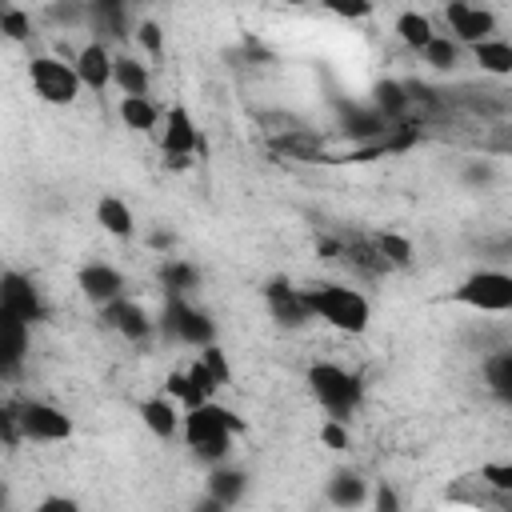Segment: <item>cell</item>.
<instances>
[{
    "mask_svg": "<svg viewBox=\"0 0 512 512\" xmlns=\"http://www.w3.org/2000/svg\"><path fill=\"white\" fill-rule=\"evenodd\" d=\"M376 108L392 120V116H404V108H408V96H404V84H396V80H384V84H376Z\"/></svg>",
    "mask_w": 512,
    "mask_h": 512,
    "instance_id": "30",
    "label": "cell"
},
{
    "mask_svg": "<svg viewBox=\"0 0 512 512\" xmlns=\"http://www.w3.org/2000/svg\"><path fill=\"white\" fill-rule=\"evenodd\" d=\"M0 32L8 36V40H16V44H24V40H32V20H28V12L24 8H4L0 12Z\"/></svg>",
    "mask_w": 512,
    "mask_h": 512,
    "instance_id": "31",
    "label": "cell"
},
{
    "mask_svg": "<svg viewBox=\"0 0 512 512\" xmlns=\"http://www.w3.org/2000/svg\"><path fill=\"white\" fill-rule=\"evenodd\" d=\"M4 8H8V4H4V0H0V12H4Z\"/></svg>",
    "mask_w": 512,
    "mask_h": 512,
    "instance_id": "42",
    "label": "cell"
},
{
    "mask_svg": "<svg viewBox=\"0 0 512 512\" xmlns=\"http://www.w3.org/2000/svg\"><path fill=\"white\" fill-rule=\"evenodd\" d=\"M452 300L464 304V308H476V312L504 316V312H512V276L508 272H496V268L472 272L468 280H460V288L452 292Z\"/></svg>",
    "mask_w": 512,
    "mask_h": 512,
    "instance_id": "3",
    "label": "cell"
},
{
    "mask_svg": "<svg viewBox=\"0 0 512 512\" xmlns=\"http://www.w3.org/2000/svg\"><path fill=\"white\" fill-rule=\"evenodd\" d=\"M16 420H20V436L24 440H40V444H60L72 436V416L56 404H44V400H24L16 408Z\"/></svg>",
    "mask_w": 512,
    "mask_h": 512,
    "instance_id": "6",
    "label": "cell"
},
{
    "mask_svg": "<svg viewBox=\"0 0 512 512\" xmlns=\"http://www.w3.org/2000/svg\"><path fill=\"white\" fill-rule=\"evenodd\" d=\"M128 4L132 0H88V24L108 40L128 36Z\"/></svg>",
    "mask_w": 512,
    "mask_h": 512,
    "instance_id": "15",
    "label": "cell"
},
{
    "mask_svg": "<svg viewBox=\"0 0 512 512\" xmlns=\"http://www.w3.org/2000/svg\"><path fill=\"white\" fill-rule=\"evenodd\" d=\"M308 388L320 400V408H328L340 420L360 404V380L352 372H344L340 364H312L308 368Z\"/></svg>",
    "mask_w": 512,
    "mask_h": 512,
    "instance_id": "4",
    "label": "cell"
},
{
    "mask_svg": "<svg viewBox=\"0 0 512 512\" xmlns=\"http://www.w3.org/2000/svg\"><path fill=\"white\" fill-rule=\"evenodd\" d=\"M444 20H448V32L456 44H476L496 32V16L468 0H444Z\"/></svg>",
    "mask_w": 512,
    "mask_h": 512,
    "instance_id": "9",
    "label": "cell"
},
{
    "mask_svg": "<svg viewBox=\"0 0 512 512\" xmlns=\"http://www.w3.org/2000/svg\"><path fill=\"white\" fill-rule=\"evenodd\" d=\"M396 36H400V44H404V48L420 52V48L436 36V28H432V20H428L424 12L408 8V12H400V16H396Z\"/></svg>",
    "mask_w": 512,
    "mask_h": 512,
    "instance_id": "22",
    "label": "cell"
},
{
    "mask_svg": "<svg viewBox=\"0 0 512 512\" xmlns=\"http://www.w3.org/2000/svg\"><path fill=\"white\" fill-rule=\"evenodd\" d=\"M44 16L56 28H80V24H88V0H52L44 8Z\"/></svg>",
    "mask_w": 512,
    "mask_h": 512,
    "instance_id": "27",
    "label": "cell"
},
{
    "mask_svg": "<svg viewBox=\"0 0 512 512\" xmlns=\"http://www.w3.org/2000/svg\"><path fill=\"white\" fill-rule=\"evenodd\" d=\"M320 440H324L328 448L344 452V448H348V428H344V420H340V416H328V420L320 424Z\"/></svg>",
    "mask_w": 512,
    "mask_h": 512,
    "instance_id": "35",
    "label": "cell"
},
{
    "mask_svg": "<svg viewBox=\"0 0 512 512\" xmlns=\"http://www.w3.org/2000/svg\"><path fill=\"white\" fill-rule=\"evenodd\" d=\"M24 436H20V420H16V408L0 404V444L4 448H16Z\"/></svg>",
    "mask_w": 512,
    "mask_h": 512,
    "instance_id": "36",
    "label": "cell"
},
{
    "mask_svg": "<svg viewBox=\"0 0 512 512\" xmlns=\"http://www.w3.org/2000/svg\"><path fill=\"white\" fill-rule=\"evenodd\" d=\"M304 300H308V312L316 320H324L328 328L348 332V336L368 332L372 304L364 292H356L348 284H316V288H304Z\"/></svg>",
    "mask_w": 512,
    "mask_h": 512,
    "instance_id": "1",
    "label": "cell"
},
{
    "mask_svg": "<svg viewBox=\"0 0 512 512\" xmlns=\"http://www.w3.org/2000/svg\"><path fill=\"white\" fill-rule=\"evenodd\" d=\"M28 80H32V92L44 100V104H72L80 96V80H76V68L64 60V56H32L28 64Z\"/></svg>",
    "mask_w": 512,
    "mask_h": 512,
    "instance_id": "5",
    "label": "cell"
},
{
    "mask_svg": "<svg viewBox=\"0 0 512 512\" xmlns=\"http://www.w3.org/2000/svg\"><path fill=\"white\" fill-rule=\"evenodd\" d=\"M420 56L432 64V68H440V72H448V68H456V60H460V44L452 40V36H444V32H436L424 48H420Z\"/></svg>",
    "mask_w": 512,
    "mask_h": 512,
    "instance_id": "26",
    "label": "cell"
},
{
    "mask_svg": "<svg viewBox=\"0 0 512 512\" xmlns=\"http://www.w3.org/2000/svg\"><path fill=\"white\" fill-rule=\"evenodd\" d=\"M140 420H144V428H148L152 436H160V440L176 436V428H180V416H176L172 400H164V396L144 400V404H140Z\"/></svg>",
    "mask_w": 512,
    "mask_h": 512,
    "instance_id": "19",
    "label": "cell"
},
{
    "mask_svg": "<svg viewBox=\"0 0 512 512\" xmlns=\"http://www.w3.org/2000/svg\"><path fill=\"white\" fill-rule=\"evenodd\" d=\"M372 248L380 252V260L388 268H408L412 264V244L400 236V232H376L372 236Z\"/></svg>",
    "mask_w": 512,
    "mask_h": 512,
    "instance_id": "24",
    "label": "cell"
},
{
    "mask_svg": "<svg viewBox=\"0 0 512 512\" xmlns=\"http://www.w3.org/2000/svg\"><path fill=\"white\" fill-rule=\"evenodd\" d=\"M472 56H476V64H480L484 72H492V76H508V72H512V44L500 40V36L476 40V44H472Z\"/></svg>",
    "mask_w": 512,
    "mask_h": 512,
    "instance_id": "20",
    "label": "cell"
},
{
    "mask_svg": "<svg viewBox=\"0 0 512 512\" xmlns=\"http://www.w3.org/2000/svg\"><path fill=\"white\" fill-rule=\"evenodd\" d=\"M484 376H488V384H492L496 396H508V392H512V352H496V356H488Z\"/></svg>",
    "mask_w": 512,
    "mask_h": 512,
    "instance_id": "29",
    "label": "cell"
},
{
    "mask_svg": "<svg viewBox=\"0 0 512 512\" xmlns=\"http://www.w3.org/2000/svg\"><path fill=\"white\" fill-rule=\"evenodd\" d=\"M96 224L116 240H128L136 232V216L120 196H100L96 200Z\"/></svg>",
    "mask_w": 512,
    "mask_h": 512,
    "instance_id": "17",
    "label": "cell"
},
{
    "mask_svg": "<svg viewBox=\"0 0 512 512\" xmlns=\"http://www.w3.org/2000/svg\"><path fill=\"white\" fill-rule=\"evenodd\" d=\"M136 40L144 44V52H148L152 60H160V56H164V28H160L156 20H144V24L136 28Z\"/></svg>",
    "mask_w": 512,
    "mask_h": 512,
    "instance_id": "34",
    "label": "cell"
},
{
    "mask_svg": "<svg viewBox=\"0 0 512 512\" xmlns=\"http://www.w3.org/2000/svg\"><path fill=\"white\" fill-rule=\"evenodd\" d=\"M108 316H112L116 332H124L128 340H144V336H152V328H156V320H152L140 304H132V300H124V296H116V300L108 304Z\"/></svg>",
    "mask_w": 512,
    "mask_h": 512,
    "instance_id": "16",
    "label": "cell"
},
{
    "mask_svg": "<svg viewBox=\"0 0 512 512\" xmlns=\"http://www.w3.org/2000/svg\"><path fill=\"white\" fill-rule=\"evenodd\" d=\"M328 500L336 508H356L364 504V480L356 472H340L336 480H328Z\"/></svg>",
    "mask_w": 512,
    "mask_h": 512,
    "instance_id": "25",
    "label": "cell"
},
{
    "mask_svg": "<svg viewBox=\"0 0 512 512\" xmlns=\"http://www.w3.org/2000/svg\"><path fill=\"white\" fill-rule=\"evenodd\" d=\"M280 4H296L300 8V4H316V0H280Z\"/></svg>",
    "mask_w": 512,
    "mask_h": 512,
    "instance_id": "40",
    "label": "cell"
},
{
    "mask_svg": "<svg viewBox=\"0 0 512 512\" xmlns=\"http://www.w3.org/2000/svg\"><path fill=\"white\" fill-rule=\"evenodd\" d=\"M332 16H340V20H368L372 16V0H320Z\"/></svg>",
    "mask_w": 512,
    "mask_h": 512,
    "instance_id": "33",
    "label": "cell"
},
{
    "mask_svg": "<svg viewBox=\"0 0 512 512\" xmlns=\"http://www.w3.org/2000/svg\"><path fill=\"white\" fill-rule=\"evenodd\" d=\"M28 320L12 316L8 308H0V376H12L24 364L28 352Z\"/></svg>",
    "mask_w": 512,
    "mask_h": 512,
    "instance_id": "13",
    "label": "cell"
},
{
    "mask_svg": "<svg viewBox=\"0 0 512 512\" xmlns=\"http://www.w3.org/2000/svg\"><path fill=\"white\" fill-rule=\"evenodd\" d=\"M36 508H40V512H72L76 500H68V496H48V500H40Z\"/></svg>",
    "mask_w": 512,
    "mask_h": 512,
    "instance_id": "38",
    "label": "cell"
},
{
    "mask_svg": "<svg viewBox=\"0 0 512 512\" xmlns=\"http://www.w3.org/2000/svg\"><path fill=\"white\" fill-rule=\"evenodd\" d=\"M160 152L172 164H184L192 152H200V128L192 120V112L184 104H172L160 120Z\"/></svg>",
    "mask_w": 512,
    "mask_h": 512,
    "instance_id": "8",
    "label": "cell"
},
{
    "mask_svg": "<svg viewBox=\"0 0 512 512\" xmlns=\"http://www.w3.org/2000/svg\"><path fill=\"white\" fill-rule=\"evenodd\" d=\"M0 308H8L12 316H20V320H28V324H36L40 312H44L36 284H32L28 276H20V272H4V276H0Z\"/></svg>",
    "mask_w": 512,
    "mask_h": 512,
    "instance_id": "10",
    "label": "cell"
},
{
    "mask_svg": "<svg viewBox=\"0 0 512 512\" xmlns=\"http://www.w3.org/2000/svg\"><path fill=\"white\" fill-rule=\"evenodd\" d=\"M264 300H268L272 320H280V324H288V328H300L304 320H312L308 300H304V288H296V284H288V280H272V284L264 288Z\"/></svg>",
    "mask_w": 512,
    "mask_h": 512,
    "instance_id": "12",
    "label": "cell"
},
{
    "mask_svg": "<svg viewBox=\"0 0 512 512\" xmlns=\"http://www.w3.org/2000/svg\"><path fill=\"white\" fill-rule=\"evenodd\" d=\"M72 68H76L80 88L104 92V88L112 84V52H108V44H104V40H88V44L76 52Z\"/></svg>",
    "mask_w": 512,
    "mask_h": 512,
    "instance_id": "11",
    "label": "cell"
},
{
    "mask_svg": "<svg viewBox=\"0 0 512 512\" xmlns=\"http://www.w3.org/2000/svg\"><path fill=\"white\" fill-rule=\"evenodd\" d=\"M244 488H248V476H244V472H236V468L216 464V468H212V476H208V496H212L220 508L236 504V500L244 496Z\"/></svg>",
    "mask_w": 512,
    "mask_h": 512,
    "instance_id": "21",
    "label": "cell"
},
{
    "mask_svg": "<svg viewBox=\"0 0 512 512\" xmlns=\"http://www.w3.org/2000/svg\"><path fill=\"white\" fill-rule=\"evenodd\" d=\"M160 328H164L172 340H180V344H196V348H204V344L216 340V324H212L200 308H192L184 296H168L164 316H160Z\"/></svg>",
    "mask_w": 512,
    "mask_h": 512,
    "instance_id": "7",
    "label": "cell"
},
{
    "mask_svg": "<svg viewBox=\"0 0 512 512\" xmlns=\"http://www.w3.org/2000/svg\"><path fill=\"white\" fill-rule=\"evenodd\" d=\"M240 428H244V420L236 412H228L220 404H208V400L196 404V408H188V416H184V440H188V448L200 460H212V464H220L228 456L232 436Z\"/></svg>",
    "mask_w": 512,
    "mask_h": 512,
    "instance_id": "2",
    "label": "cell"
},
{
    "mask_svg": "<svg viewBox=\"0 0 512 512\" xmlns=\"http://www.w3.org/2000/svg\"><path fill=\"white\" fill-rule=\"evenodd\" d=\"M112 84L120 88V96H148V68L136 56L116 52L112 56Z\"/></svg>",
    "mask_w": 512,
    "mask_h": 512,
    "instance_id": "18",
    "label": "cell"
},
{
    "mask_svg": "<svg viewBox=\"0 0 512 512\" xmlns=\"http://www.w3.org/2000/svg\"><path fill=\"white\" fill-rule=\"evenodd\" d=\"M120 120H124L132 132H152L156 120H160V108H156L148 96H120Z\"/></svg>",
    "mask_w": 512,
    "mask_h": 512,
    "instance_id": "23",
    "label": "cell"
},
{
    "mask_svg": "<svg viewBox=\"0 0 512 512\" xmlns=\"http://www.w3.org/2000/svg\"><path fill=\"white\" fill-rule=\"evenodd\" d=\"M376 508H380V512H396V508H400V500H396V492H392L388 484H380V492H376Z\"/></svg>",
    "mask_w": 512,
    "mask_h": 512,
    "instance_id": "39",
    "label": "cell"
},
{
    "mask_svg": "<svg viewBox=\"0 0 512 512\" xmlns=\"http://www.w3.org/2000/svg\"><path fill=\"white\" fill-rule=\"evenodd\" d=\"M76 280H80V292L96 304H112L116 296H124V276L112 264H84Z\"/></svg>",
    "mask_w": 512,
    "mask_h": 512,
    "instance_id": "14",
    "label": "cell"
},
{
    "mask_svg": "<svg viewBox=\"0 0 512 512\" xmlns=\"http://www.w3.org/2000/svg\"><path fill=\"white\" fill-rule=\"evenodd\" d=\"M160 280H164V292H168V296H184V292L200 280V272H196L188 260H168V264L160 268Z\"/></svg>",
    "mask_w": 512,
    "mask_h": 512,
    "instance_id": "28",
    "label": "cell"
},
{
    "mask_svg": "<svg viewBox=\"0 0 512 512\" xmlns=\"http://www.w3.org/2000/svg\"><path fill=\"white\" fill-rule=\"evenodd\" d=\"M200 364L208 368V376L216 380V388L232 380V368H228V360H224V352H220L216 344H204V348H200Z\"/></svg>",
    "mask_w": 512,
    "mask_h": 512,
    "instance_id": "32",
    "label": "cell"
},
{
    "mask_svg": "<svg viewBox=\"0 0 512 512\" xmlns=\"http://www.w3.org/2000/svg\"><path fill=\"white\" fill-rule=\"evenodd\" d=\"M4 500H8V496H4V488H0V504H4Z\"/></svg>",
    "mask_w": 512,
    "mask_h": 512,
    "instance_id": "41",
    "label": "cell"
},
{
    "mask_svg": "<svg viewBox=\"0 0 512 512\" xmlns=\"http://www.w3.org/2000/svg\"><path fill=\"white\" fill-rule=\"evenodd\" d=\"M480 476H484L496 492H512V464H484Z\"/></svg>",
    "mask_w": 512,
    "mask_h": 512,
    "instance_id": "37",
    "label": "cell"
}]
</instances>
